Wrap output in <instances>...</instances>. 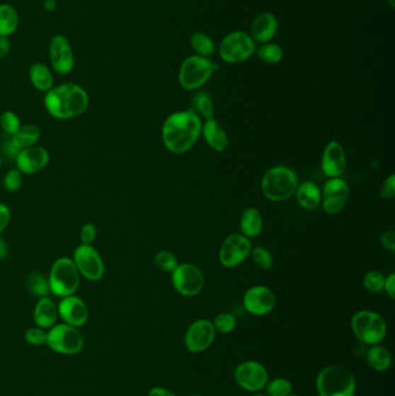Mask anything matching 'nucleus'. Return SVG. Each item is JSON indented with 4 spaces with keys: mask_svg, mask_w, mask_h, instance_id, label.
<instances>
[{
    "mask_svg": "<svg viewBox=\"0 0 395 396\" xmlns=\"http://www.w3.org/2000/svg\"><path fill=\"white\" fill-rule=\"evenodd\" d=\"M387 1H389V6L392 7V8H394V7H395V0H387Z\"/></svg>",
    "mask_w": 395,
    "mask_h": 396,
    "instance_id": "864d4df0",
    "label": "nucleus"
},
{
    "mask_svg": "<svg viewBox=\"0 0 395 396\" xmlns=\"http://www.w3.org/2000/svg\"><path fill=\"white\" fill-rule=\"evenodd\" d=\"M14 161L23 175H34L48 166L50 154L45 147L34 145L20 151Z\"/></svg>",
    "mask_w": 395,
    "mask_h": 396,
    "instance_id": "2eb2a0df",
    "label": "nucleus"
},
{
    "mask_svg": "<svg viewBox=\"0 0 395 396\" xmlns=\"http://www.w3.org/2000/svg\"><path fill=\"white\" fill-rule=\"evenodd\" d=\"M351 328L360 342L374 345L385 339L387 326L380 314L372 310H360L351 320Z\"/></svg>",
    "mask_w": 395,
    "mask_h": 396,
    "instance_id": "0eeeda50",
    "label": "nucleus"
},
{
    "mask_svg": "<svg viewBox=\"0 0 395 396\" xmlns=\"http://www.w3.org/2000/svg\"><path fill=\"white\" fill-rule=\"evenodd\" d=\"M265 386L269 396H289L292 392V383L285 378H276Z\"/></svg>",
    "mask_w": 395,
    "mask_h": 396,
    "instance_id": "4c0bfd02",
    "label": "nucleus"
},
{
    "mask_svg": "<svg viewBox=\"0 0 395 396\" xmlns=\"http://www.w3.org/2000/svg\"><path fill=\"white\" fill-rule=\"evenodd\" d=\"M289 396H299V395H297V394H292V393H291L290 395H289Z\"/></svg>",
    "mask_w": 395,
    "mask_h": 396,
    "instance_id": "4d7b16f0",
    "label": "nucleus"
},
{
    "mask_svg": "<svg viewBox=\"0 0 395 396\" xmlns=\"http://www.w3.org/2000/svg\"><path fill=\"white\" fill-rule=\"evenodd\" d=\"M234 378L241 388L248 392L263 390L268 383V372L258 361H245L236 368Z\"/></svg>",
    "mask_w": 395,
    "mask_h": 396,
    "instance_id": "4468645a",
    "label": "nucleus"
},
{
    "mask_svg": "<svg viewBox=\"0 0 395 396\" xmlns=\"http://www.w3.org/2000/svg\"><path fill=\"white\" fill-rule=\"evenodd\" d=\"M57 310L58 317L69 326L80 328L85 326L88 320L87 305L81 298L76 297V294L61 298V301L57 305Z\"/></svg>",
    "mask_w": 395,
    "mask_h": 396,
    "instance_id": "6ab92c4d",
    "label": "nucleus"
},
{
    "mask_svg": "<svg viewBox=\"0 0 395 396\" xmlns=\"http://www.w3.org/2000/svg\"><path fill=\"white\" fill-rule=\"evenodd\" d=\"M80 276L87 281H100L105 275V263L100 252L93 245H81L76 247L72 256Z\"/></svg>",
    "mask_w": 395,
    "mask_h": 396,
    "instance_id": "9d476101",
    "label": "nucleus"
},
{
    "mask_svg": "<svg viewBox=\"0 0 395 396\" xmlns=\"http://www.w3.org/2000/svg\"><path fill=\"white\" fill-rule=\"evenodd\" d=\"M191 48L194 49V52L202 57H209L214 52V43L210 39V36H207L204 33H195L194 35L190 37Z\"/></svg>",
    "mask_w": 395,
    "mask_h": 396,
    "instance_id": "2f4dec72",
    "label": "nucleus"
},
{
    "mask_svg": "<svg viewBox=\"0 0 395 396\" xmlns=\"http://www.w3.org/2000/svg\"><path fill=\"white\" fill-rule=\"evenodd\" d=\"M19 25V16L10 4L0 5V36L8 37L16 32Z\"/></svg>",
    "mask_w": 395,
    "mask_h": 396,
    "instance_id": "c85d7f7f",
    "label": "nucleus"
},
{
    "mask_svg": "<svg viewBox=\"0 0 395 396\" xmlns=\"http://www.w3.org/2000/svg\"><path fill=\"white\" fill-rule=\"evenodd\" d=\"M21 125L20 117L16 112L6 110L0 115V132H5L8 137L14 136Z\"/></svg>",
    "mask_w": 395,
    "mask_h": 396,
    "instance_id": "f704fd0d",
    "label": "nucleus"
},
{
    "mask_svg": "<svg viewBox=\"0 0 395 396\" xmlns=\"http://www.w3.org/2000/svg\"><path fill=\"white\" fill-rule=\"evenodd\" d=\"M380 195L385 199H392L395 196V175H389L380 185Z\"/></svg>",
    "mask_w": 395,
    "mask_h": 396,
    "instance_id": "37998d69",
    "label": "nucleus"
},
{
    "mask_svg": "<svg viewBox=\"0 0 395 396\" xmlns=\"http://www.w3.org/2000/svg\"><path fill=\"white\" fill-rule=\"evenodd\" d=\"M316 390L320 396H355L354 374L340 365L322 368L316 378Z\"/></svg>",
    "mask_w": 395,
    "mask_h": 396,
    "instance_id": "20e7f679",
    "label": "nucleus"
},
{
    "mask_svg": "<svg viewBox=\"0 0 395 396\" xmlns=\"http://www.w3.org/2000/svg\"><path fill=\"white\" fill-rule=\"evenodd\" d=\"M201 117L191 109L173 112L165 120L161 138L166 148L174 154L185 153L202 134Z\"/></svg>",
    "mask_w": 395,
    "mask_h": 396,
    "instance_id": "f257e3e1",
    "label": "nucleus"
},
{
    "mask_svg": "<svg viewBox=\"0 0 395 396\" xmlns=\"http://www.w3.org/2000/svg\"><path fill=\"white\" fill-rule=\"evenodd\" d=\"M80 276L74 260L59 257L51 265L48 281L50 293L64 298L76 294L79 289Z\"/></svg>",
    "mask_w": 395,
    "mask_h": 396,
    "instance_id": "39448f33",
    "label": "nucleus"
},
{
    "mask_svg": "<svg viewBox=\"0 0 395 396\" xmlns=\"http://www.w3.org/2000/svg\"><path fill=\"white\" fill-rule=\"evenodd\" d=\"M322 172L326 176L340 177L347 168V156L343 145L338 141H331L326 145L321 158Z\"/></svg>",
    "mask_w": 395,
    "mask_h": 396,
    "instance_id": "aec40b11",
    "label": "nucleus"
},
{
    "mask_svg": "<svg viewBox=\"0 0 395 396\" xmlns=\"http://www.w3.org/2000/svg\"><path fill=\"white\" fill-rule=\"evenodd\" d=\"M216 330L209 320L195 321L185 332V346L193 354L204 351L214 343Z\"/></svg>",
    "mask_w": 395,
    "mask_h": 396,
    "instance_id": "dca6fc26",
    "label": "nucleus"
},
{
    "mask_svg": "<svg viewBox=\"0 0 395 396\" xmlns=\"http://www.w3.org/2000/svg\"><path fill=\"white\" fill-rule=\"evenodd\" d=\"M7 255H8V247L3 238L0 237V260L6 259Z\"/></svg>",
    "mask_w": 395,
    "mask_h": 396,
    "instance_id": "3c124183",
    "label": "nucleus"
},
{
    "mask_svg": "<svg viewBox=\"0 0 395 396\" xmlns=\"http://www.w3.org/2000/svg\"><path fill=\"white\" fill-rule=\"evenodd\" d=\"M29 79L40 92H48L54 87V76L43 63H35L29 69Z\"/></svg>",
    "mask_w": 395,
    "mask_h": 396,
    "instance_id": "a878e982",
    "label": "nucleus"
},
{
    "mask_svg": "<svg viewBox=\"0 0 395 396\" xmlns=\"http://www.w3.org/2000/svg\"><path fill=\"white\" fill-rule=\"evenodd\" d=\"M4 154L6 156L7 158H13L16 160V156L19 154L20 148L14 144V141H12V138H8L5 144H4Z\"/></svg>",
    "mask_w": 395,
    "mask_h": 396,
    "instance_id": "49530a36",
    "label": "nucleus"
},
{
    "mask_svg": "<svg viewBox=\"0 0 395 396\" xmlns=\"http://www.w3.org/2000/svg\"><path fill=\"white\" fill-rule=\"evenodd\" d=\"M45 110L59 121L74 119L83 115L89 106V96L83 87L74 83L52 87L45 93Z\"/></svg>",
    "mask_w": 395,
    "mask_h": 396,
    "instance_id": "f03ea898",
    "label": "nucleus"
},
{
    "mask_svg": "<svg viewBox=\"0 0 395 396\" xmlns=\"http://www.w3.org/2000/svg\"><path fill=\"white\" fill-rule=\"evenodd\" d=\"M298 185V175L292 168L275 166L262 177L261 189L269 201L283 202L296 194Z\"/></svg>",
    "mask_w": 395,
    "mask_h": 396,
    "instance_id": "7ed1b4c3",
    "label": "nucleus"
},
{
    "mask_svg": "<svg viewBox=\"0 0 395 396\" xmlns=\"http://www.w3.org/2000/svg\"><path fill=\"white\" fill-rule=\"evenodd\" d=\"M57 6V3H56V0H45V8L49 12H52L55 11Z\"/></svg>",
    "mask_w": 395,
    "mask_h": 396,
    "instance_id": "603ef678",
    "label": "nucleus"
},
{
    "mask_svg": "<svg viewBox=\"0 0 395 396\" xmlns=\"http://www.w3.org/2000/svg\"><path fill=\"white\" fill-rule=\"evenodd\" d=\"M147 396H176V394L172 393L171 390H166L163 387H154L149 392Z\"/></svg>",
    "mask_w": 395,
    "mask_h": 396,
    "instance_id": "8fccbe9b",
    "label": "nucleus"
},
{
    "mask_svg": "<svg viewBox=\"0 0 395 396\" xmlns=\"http://www.w3.org/2000/svg\"><path fill=\"white\" fill-rule=\"evenodd\" d=\"M11 138L20 150H23L27 147L38 145V141L41 138V129L35 124H23L18 132Z\"/></svg>",
    "mask_w": 395,
    "mask_h": 396,
    "instance_id": "cd10ccee",
    "label": "nucleus"
},
{
    "mask_svg": "<svg viewBox=\"0 0 395 396\" xmlns=\"http://www.w3.org/2000/svg\"><path fill=\"white\" fill-rule=\"evenodd\" d=\"M52 351L62 355H76L84 348V337L76 327L56 323L47 332V342Z\"/></svg>",
    "mask_w": 395,
    "mask_h": 396,
    "instance_id": "6e6552de",
    "label": "nucleus"
},
{
    "mask_svg": "<svg viewBox=\"0 0 395 396\" xmlns=\"http://www.w3.org/2000/svg\"><path fill=\"white\" fill-rule=\"evenodd\" d=\"M252 243L242 234H229L219 250V261L225 268H236L241 264L252 252Z\"/></svg>",
    "mask_w": 395,
    "mask_h": 396,
    "instance_id": "f8f14e48",
    "label": "nucleus"
},
{
    "mask_svg": "<svg viewBox=\"0 0 395 396\" xmlns=\"http://www.w3.org/2000/svg\"><path fill=\"white\" fill-rule=\"evenodd\" d=\"M11 50L10 41L7 37L0 36V59L6 57Z\"/></svg>",
    "mask_w": 395,
    "mask_h": 396,
    "instance_id": "09e8293b",
    "label": "nucleus"
},
{
    "mask_svg": "<svg viewBox=\"0 0 395 396\" xmlns=\"http://www.w3.org/2000/svg\"><path fill=\"white\" fill-rule=\"evenodd\" d=\"M297 199L302 208L314 211L321 204V190L314 182L302 183L296 190Z\"/></svg>",
    "mask_w": 395,
    "mask_h": 396,
    "instance_id": "b1692460",
    "label": "nucleus"
},
{
    "mask_svg": "<svg viewBox=\"0 0 395 396\" xmlns=\"http://www.w3.org/2000/svg\"><path fill=\"white\" fill-rule=\"evenodd\" d=\"M193 105H194L193 110L198 115L200 114L205 121L214 120V103H212L211 96L207 92H198V94H195L194 99H193Z\"/></svg>",
    "mask_w": 395,
    "mask_h": 396,
    "instance_id": "7c9ffc66",
    "label": "nucleus"
},
{
    "mask_svg": "<svg viewBox=\"0 0 395 396\" xmlns=\"http://www.w3.org/2000/svg\"><path fill=\"white\" fill-rule=\"evenodd\" d=\"M276 304L274 292L263 285L248 289L244 296V306L253 315L262 317L270 313Z\"/></svg>",
    "mask_w": 395,
    "mask_h": 396,
    "instance_id": "a211bd4d",
    "label": "nucleus"
},
{
    "mask_svg": "<svg viewBox=\"0 0 395 396\" xmlns=\"http://www.w3.org/2000/svg\"><path fill=\"white\" fill-rule=\"evenodd\" d=\"M384 291H386V293L389 294V297L391 299H394L395 298V275L394 274H391V275L387 276L385 278V284H384Z\"/></svg>",
    "mask_w": 395,
    "mask_h": 396,
    "instance_id": "de8ad7c7",
    "label": "nucleus"
},
{
    "mask_svg": "<svg viewBox=\"0 0 395 396\" xmlns=\"http://www.w3.org/2000/svg\"><path fill=\"white\" fill-rule=\"evenodd\" d=\"M11 218H12V214H11L10 206L0 202V234L3 233L7 226L10 225Z\"/></svg>",
    "mask_w": 395,
    "mask_h": 396,
    "instance_id": "c03bdc74",
    "label": "nucleus"
},
{
    "mask_svg": "<svg viewBox=\"0 0 395 396\" xmlns=\"http://www.w3.org/2000/svg\"><path fill=\"white\" fill-rule=\"evenodd\" d=\"M3 166V154L0 153V168Z\"/></svg>",
    "mask_w": 395,
    "mask_h": 396,
    "instance_id": "5fc2aeb1",
    "label": "nucleus"
},
{
    "mask_svg": "<svg viewBox=\"0 0 395 396\" xmlns=\"http://www.w3.org/2000/svg\"><path fill=\"white\" fill-rule=\"evenodd\" d=\"M212 325H214L216 332H222V334H229L236 328V320L232 314L220 313L219 315L214 318Z\"/></svg>",
    "mask_w": 395,
    "mask_h": 396,
    "instance_id": "58836bf2",
    "label": "nucleus"
},
{
    "mask_svg": "<svg viewBox=\"0 0 395 396\" xmlns=\"http://www.w3.org/2000/svg\"><path fill=\"white\" fill-rule=\"evenodd\" d=\"M218 69L219 65L214 64L207 57L190 56L180 66L178 83L185 90H198L210 79Z\"/></svg>",
    "mask_w": 395,
    "mask_h": 396,
    "instance_id": "423d86ee",
    "label": "nucleus"
},
{
    "mask_svg": "<svg viewBox=\"0 0 395 396\" xmlns=\"http://www.w3.org/2000/svg\"><path fill=\"white\" fill-rule=\"evenodd\" d=\"M367 361L370 368L378 371V372H384V371L389 370V366L392 364V356L385 346L374 344L367 351Z\"/></svg>",
    "mask_w": 395,
    "mask_h": 396,
    "instance_id": "bb28decb",
    "label": "nucleus"
},
{
    "mask_svg": "<svg viewBox=\"0 0 395 396\" xmlns=\"http://www.w3.org/2000/svg\"><path fill=\"white\" fill-rule=\"evenodd\" d=\"M25 342L29 344L35 345V346H41L47 342V332L42 328H30L25 332Z\"/></svg>",
    "mask_w": 395,
    "mask_h": 396,
    "instance_id": "a19ab883",
    "label": "nucleus"
},
{
    "mask_svg": "<svg viewBox=\"0 0 395 396\" xmlns=\"http://www.w3.org/2000/svg\"><path fill=\"white\" fill-rule=\"evenodd\" d=\"M240 228H241L242 235H245L248 239L260 235L263 228V218L261 212L255 208L246 209L240 218Z\"/></svg>",
    "mask_w": 395,
    "mask_h": 396,
    "instance_id": "393cba45",
    "label": "nucleus"
},
{
    "mask_svg": "<svg viewBox=\"0 0 395 396\" xmlns=\"http://www.w3.org/2000/svg\"><path fill=\"white\" fill-rule=\"evenodd\" d=\"M188 396H202V395H200V394H191V395H188Z\"/></svg>",
    "mask_w": 395,
    "mask_h": 396,
    "instance_id": "6e6d98bb",
    "label": "nucleus"
},
{
    "mask_svg": "<svg viewBox=\"0 0 395 396\" xmlns=\"http://www.w3.org/2000/svg\"><path fill=\"white\" fill-rule=\"evenodd\" d=\"M34 322L38 328L50 330L57 323V305L49 297L40 298L34 308Z\"/></svg>",
    "mask_w": 395,
    "mask_h": 396,
    "instance_id": "4be33fe9",
    "label": "nucleus"
},
{
    "mask_svg": "<svg viewBox=\"0 0 395 396\" xmlns=\"http://www.w3.org/2000/svg\"><path fill=\"white\" fill-rule=\"evenodd\" d=\"M256 52L258 58L267 64H277L283 58V49L275 43H265Z\"/></svg>",
    "mask_w": 395,
    "mask_h": 396,
    "instance_id": "473e14b6",
    "label": "nucleus"
},
{
    "mask_svg": "<svg viewBox=\"0 0 395 396\" xmlns=\"http://www.w3.org/2000/svg\"><path fill=\"white\" fill-rule=\"evenodd\" d=\"M254 52L255 42L244 32L229 33L219 45L220 57L229 64L247 61Z\"/></svg>",
    "mask_w": 395,
    "mask_h": 396,
    "instance_id": "1a4fd4ad",
    "label": "nucleus"
},
{
    "mask_svg": "<svg viewBox=\"0 0 395 396\" xmlns=\"http://www.w3.org/2000/svg\"><path fill=\"white\" fill-rule=\"evenodd\" d=\"M172 284L182 296L195 297L203 290V272L198 265L182 263L172 272Z\"/></svg>",
    "mask_w": 395,
    "mask_h": 396,
    "instance_id": "9b49d317",
    "label": "nucleus"
},
{
    "mask_svg": "<svg viewBox=\"0 0 395 396\" xmlns=\"http://www.w3.org/2000/svg\"><path fill=\"white\" fill-rule=\"evenodd\" d=\"M380 243L385 250L395 252V233L393 231H386L380 237Z\"/></svg>",
    "mask_w": 395,
    "mask_h": 396,
    "instance_id": "a18cd8bd",
    "label": "nucleus"
},
{
    "mask_svg": "<svg viewBox=\"0 0 395 396\" xmlns=\"http://www.w3.org/2000/svg\"><path fill=\"white\" fill-rule=\"evenodd\" d=\"M25 288L27 290L35 296L38 299L40 298L48 297L50 294V288H49L48 277L42 275L40 272H30L25 281Z\"/></svg>",
    "mask_w": 395,
    "mask_h": 396,
    "instance_id": "c756f323",
    "label": "nucleus"
},
{
    "mask_svg": "<svg viewBox=\"0 0 395 396\" xmlns=\"http://www.w3.org/2000/svg\"><path fill=\"white\" fill-rule=\"evenodd\" d=\"M278 21L271 13H263L253 21L251 34L253 41L268 43L277 33Z\"/></svg>",
    "mask_w": 395,
    "mask_h": 396,
    "instance_id": "412c9836",
    "label": "nucleus"
},
{
    "mask_svg": "<svg viewBox=\"0 0 395 396\" xmlns=\"http://www.w3.org/2000/svg\"><path fill=\"white\" fill-rule=\"evenodd\" d=\"M385 276L378 270H371L364 275L363 284L364 288L367 289L372 293H380L384 291V284H385Z\"/></svg>",
    "mask_w": 395,
    "mask_h": 396,
    "instance_id": "e433bc0d",
    "label": "nucleus"
},
{
    "mask_svg": "<svg viewBox=\"0 0 395 396\" xmlns=\"http://www.w3.org/2000/svg\"><path fill=\"white\" fill-rule=\"evenodd\" d=\"M51 65L59 74H70L74 67V54L70 42L64 35H55L49 45Z\"/></svg>",
    "mask_w": 395,
    "mask_h": 396,
    "instance_id": "f3484780",
    "label": "nucleus"
},
{
    "mask_svg": "<svg viewBox=\"0 0 395 396\" xmlns=\"http://www.w3.org/2000/svg\"><path fill=\"white\" fill-rule=\"evenodd\" d=\"M3 185L4 188L6 189V192H19L21 185H23V174L19 170L12 168L4 176Z\"/></svg>",
    "mask_w": 395,
    "mask_h": 396,
    "instance_id": "ea45409f",
    "label": "nucleus"
},
{
    "mask_svg": "<svg viewBox=\"0 0 395 396\" xmlns=\"http://www.w3.org/2000/svg\"><path fill=\"white\" fill-rule=\"evenodd\" d=\"M153 263L156 265V268L159 269L160 272H173L178 267V259L176 256L169 250H160L156 252Z\"/></svg>",
    "mask_w": 395,
    "mask_h": 396,
    "instance_id": "72a5a7b5",
    "label": "nucleus"
},
{
    "mask_svg": "<svg viewBox=\"0 0 395 396\" xmlns=\"http://www.w3.org/2000/svg\"><path fill=\"white\" fill-rule=\"evenodd\" d=\"M202 134L207 144L216 152H224L229 146V137L225 129L214 119L209 120L202 125Z\"/></svg>",
    "mask_w": 395,
    "mask_h": 396,
    "instance_id": "5701e85b",
    "label": "nucleus"
},
{
    "mask_svg": "<svg viewBox=\"0 0 395 396\" xmlns=\"http://www.w3.org/2000/svg\"><path fill=\"white\" fill-rule=\"evenodd\" d=\"M80 243L81 245H93L98 238V228L93 223H86L80 228Z\"/></svg>",
    "mask_w": 395,
    "mask_h": 396,
    "instance_id": "79ce46f5",
    "label": "nucleus"
},
{
    "mask_svg": "<svg viewBox=\"0 0 395 396\" xmlns=\"http://www.w3.org/2000/svg\"><path fill=\"white\" fill-rule=\"evenodd\" d=\"M350 195V188L344 180L331 177L324 185L321 192V205L324 211L328 214H336L347 204Z\"/></svg>",
    "mask_w": 395,
    "mask_h": 396,
    "instance_id": "ddd939ff",
    "label": "nucleus"
},
{
    "mask_svg": "<svg viewBox=\"0 0 395 396\" xmlns=\"http://www.w3.org/2000/svg\"><path fill=\"white\" fill-rule=\"evenodd\" d=\"M255 265L261 270H269L274 267V256L265 247H256L251 252Z\"/></svg>",
    "mask_w": 395,
    "mask_h": 396,
    "instance_id": "c9c22d12",
    "label": "nucleus"
},
{
    "mask_svg": "<svg viewBox=\"0 0 395 396\" xmlns=\"http://www.w3.org/2000/svg\"><path fill=\"white\" fill-rule=\"evenodd\" d=\"M253 396H267V395H253ZM269 396V395H268Z\"/></svg>",
    "mask_w": 395,
    "mask_h": 396,
    "instance_id": "13d9d810",
    "label": "nucleus"
}]
</instances>
